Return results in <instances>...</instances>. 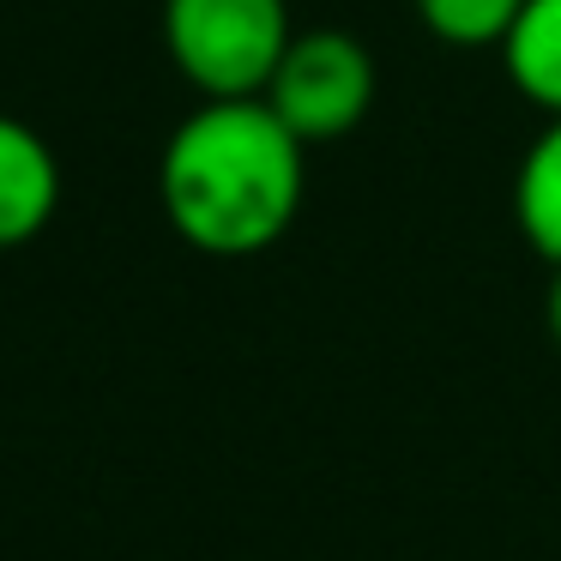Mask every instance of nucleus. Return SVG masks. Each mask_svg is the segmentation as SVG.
<instances>
[{
  "label": "nucleus",
  "mask_w": 561,
  "mask_h": 561,
  "mask_svg": "<svg viewBox=\"0 0 561 561\" xmlns=\"http://www.w3.org/2000/svg\"><path fill=\"white\" fill-rule=\"evenodd\" d=\"M308 146L266 98H199L158 158V206L194 254L254 260L296 224Z\"/></svg>",
  "instance_id": "obj_1"
},
{
  "label": "nucleus",
  "mask_w": 561,
  "mask_h": 561,
  "mask_svg": "<svg viewBox=\"0 0 561 561\" xmlns=\"http://www.w3.org/2000/svg\"><path fill=\"white\" fill-rule=\"evenodd\" d=\"M513 224H519L525 248L556 266L561 260V115H543L537 139L525 146L519 170H513Z\"/></svg>",
  "instance_id": "obj_6"
},
{
  "label": "nucleus",
  "mask_w": 561,
  "mask_h": 561,
  "mask_svg": "<svg viewBox=\"0 0 561 561\" xmlns=\"http://www.w3.org/2000/svg\"><path fill=\"white\" fill-rule=\"evenodd\" d=\"M495 55L537 115H561V0H525Z\"/></svg>",
  "instance_id": "obj_5"
},
{
  "label": "nucleus",
  "mask_w": 561,
  "mask_h": 561,
  "mask_svg": "<svg viewBox=\"0 0 561 561\" xmlns=\"http://www.w3.org/2000/svg\"><path fill=\"white\" fill-rule=\"evenodd\" d=\"M423 31L447 49H501L525 0H411Z\"/></svg>",
  "instance_id": "obj_7"
},
{
  "label": "nucleus",
  "mask_w": 561,
  "mask_h": 561,
  "mask_svg": "<svg viewBox=\"0 0 561 561\" xmlns=\"http://www.w3.org/2000/svg\"><path fill=\"white\" fill-rule=\"evenodd\" d=\"M163 55L199 98H266L296 25L284 0H163Z\"/></svg>",
  "instance_id": "obj_2"
},
{
  "label": "nucleus",
  "mask_w": 561,
  "mask_h": 561,
  "mask_svg": "<svg viewBox=\"0 0 561 561\" xmlns=\"http://www.w3.org/2000/svg\"><path fill=\"white\" fill-rule=\"evenodd\" d=\"M375 91H380V73L368 43L351 37V31L314 25L290 37L278 73L266 85V103L302 146H327V139H344L368 122Z\"/></svg>",
  "instance_id": "obj_3"
},
{
  "label": "nucleus",
  "mask_w": 561,
  "mask_h": 561,
  "mask_svg": "<svg viewBox=\"0 0 561 561\" xmlns=\"http://www.w3.org/2000/svg\"><path fill=\"white\" fill-rule=\"evenodd\" d=\"M543 320H549V339L561 344V260H556V272H549V290H543Z\"/></svg>",
  "instance_id": "obj_8"
},
{
  "label": "nucleus",
  "mask_w": 561,
  "mask_h": 561,
  "mask_svg": "<svg viewBox=\"0 0 561 561\" xmlns=\"http://www.w3.org/2000/svg\"><path fill=\"white\" fill-rule=\"evenodd\" d=\"M61 206V163L19 115H0V254L37 242Z\"/></svg>",
  "instance_id": "obj_4"
}]
</instances>
